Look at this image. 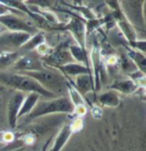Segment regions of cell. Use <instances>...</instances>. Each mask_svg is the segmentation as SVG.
<instances>
[{
  "instance_id": "1",
  "label": "cell",
  "mask_w": 146,
  "mask_h": 151,
  "mask_svg": "<svg viewBox=\"0 0 146 151\" xmlns=\"http://www.w3.org/2000/svg\"><path fill=\"white\" fill-rule=\"evenodd\" d=\"M0 85H3L5 88L10 87L14 88L15 91H19L25 93H36L40 94L42 99H45L59 98L53 93L45 90L36 81L27 77V76L19 74V73L0 72Z\"/></svg>"
},
{
  "instance_id": "2",
  "label": "cell",
  "mask_w": 146,
  "mask_h": 151,
  "mask_svg": "<svg viewBox=\"0 0 146 151\" xmlns=\"http://www.w3.org/2000/svg\"><path fill=\"white\" fill-rule=\"evenodd\" d=\"M19 74L31 78L41 85L45 90L51 91L57 96H65L67 80L58 70L48 67L41 71L33 72H19Z\"/></svg>"
},
{
  "instance_id": "3",
  "label": "cell",
  "mask_w": 146,
  "mask_h": 151,
  "mask_svg": "<svg viewBox=\"0 0 146 151\" xmlns=\"http://www.w3.org/2000/svg\"><path fill=\"white\" fill-rule=\"evenodd\" d=\"M42 99V98H41ZM39 99L35 107L28 115L25 116L24 121L30 122L35 120L36 118L45 116L49 114H55V113H73L74 111V106L68 96H59V98L53 99Z\"/></svg>"
},
{
  "instance_id": "4",
  "label": "cell",
  "mask_w": 146,
  "mask_h": 151,
  "mask_svg": "<svg viewBox=\"0 0 146 151\" xmlns=\"http://www.w3.org/2000/svg\"><path fill=\"white\" fill-rule=\"evenodd\" d=\"M0 24H2L8 31L24 32V33L30 34L31 36L38 32L31 21L23 16H18L14 13H8V14L0 16Z\"/></svg>"
},
{
  "instance_id": "5",
  "label": "cell",
  "mask_w": 146,
  "mask_h": 151,
  "mask_svg": "<svg viewBox=\"0 0 146 151\" xmlns=\"http://www.w3.org/2000/svg\"><path fill=\"white\" fill-rule=\"evenodd\" d=\"M31 35L24 32L5 31L0 34V53L18 52L25 43L30 39Z\"/></svg>"
},
{
  "instance_id": "6",
  "label": "cell",
  "mask_w": 146,
  "mask_h": 151,
  "mask_svg": "<svg viewBox=\"0 0 146 151\" xmlns=\"http://www.w3.org/2000/svg\"><path fill=\"white\" fill-rule=\"evenodd\" d=\"M61 31H67L71 35L73 40L77 45H79L82 49L87 51V46H86V28L84 20L80 17H71L68 23L65 24V26L60 28Z\"/></svg>"
},
{
  "instance_id": "7",
  "label": "cell",
  "mask_w": 146,
  "mask_h": 151,
  "mask_svg": "<svg viewBox=\"0 0 146 151\" xmlns=\"http://www.w3.org/2000/svg\"><path fill=\"white\" fill-rule=\"evenodd\" d=\"M26 96L25 93L19 91H15L13 94H11L7 104V117L8 123L11 128H16L18 122V113L22 106V102Z\"/></svg>"
},
{
  "instance_id": "8",
  "label": "cell",
  "mask_w": 146,
  "mask_h": 151,
  "mask_svg": "<svg viewBox=\"0 0 146 151\" xmlns=\"http://www.w3.org/2000/svg\"><path fill=\"white\" fill-rule=\"evenodd\" d=\"M43 65L53 69H57L59 67L65 66V65L71 64V63H76L74 59L72 58L71 54L69 53V51L67 49L64 50H59L56 49L54 50L49 56L44 57L41 59Z\"/></svg>"
},
{
  "instance_id": "9",
  "label": "cell",
  "mask_w": 146,
  "mask_h": 151,
  "mask_svg": "<svg viewBox=\"0 0 146 151\" xmlns=\"http://www.w3.org/2000/svg\"><path fill=\"white\" fill-rule=\"evenodd\" d=\"M12 69L16 72H33L41 71L44 69L41 59L32 55H20L18 60L12 66Z\"/></svg>"
},
{
  "instance_id": "10",
  "label": "cell",
  "mask_w": 146,
  "mask_h": 151,
  "mask_svg": "<svg viewBox=\"0 0 146 151\" xmlns=\"http://www.w3.org/2000/svg\"><path fill=\"white\" fill-rule=\"evenodd\" d=\"M67 82L72 86L73 88H76V91L81 96L84 98L89 93L94 91V83L93 77L91 75H80L74 78V81H72L69 78H66Z\"/></svg>"
},
{
  "instance_id": "11",
  "label": "cell",
  "mask_w": 146,
  "mask_h": 151,
  "mask_svg": "<svg viewBox=\"0 0 146 151\" xmlns=\"http://www.w3.org/2000/svg\"><path fill=\"white\" fill-rule=\"evenodd\" d=\"M56 70H58L59 72L61 73L62 75L65 78H71V77H77V76L80 75H91L92 76V73L89 70L87 67L84 66L82 64L79 63H71L68 65H65V66L59 67Z\"/></svg>"
},
{
  "instance_id": "12",
  "label": "cell",
  "mask_w": 146,
  "mask_h": 151,
  "mask_svg": "<svg viewBox=\"0 0 146 151\" xmlns=\"http://www.w3.org/2000/svg\"><path fill=\"white\" fill-rule=\"evenodd\" d=\"M72 133H74V132H73L72 129L71 121L70 122H66L65 124L62 126L60 131L58 132L57 136H56L55 140H54V144L52 148L50 149V151H61L62 148L65 146L67 141L71 137Z\"/></svg>"
},
{
  "instance_id": "13",
  "label": "cell",
  "mask_w": 146,
  "mask_h": 151,
  "mask_svg": "<svg viewBox=\"0 0 146 151\" xmlns=\"http://www.w3.org/2000/svg\"><path fill=\"white\" fill-rule=\"evenodd\" d=\"M139 88V86L131 79L115 81L110 86V90L115 91L116 93H120L124 94H133Z\"/></svg>"
},
{
  "instance_id": "14",
  "label": "cell",
  "mask_w": 146,
  "mask_h": 151,
  "mask_svg": "<svg viewBox=\"0 0 146 151\" xmlns=\"http://www.w3.org/2000/svg\"><path fill=\"white\" fill-rule=\"evenodd\" d=\"M116 26L118 27V30L120 31V33L122 34L124 39L128 43L138 40V36H137L135 28L128 22V21L125 20V18H124L123 16L116 21Z\"/></svg>"
},
{
  "instance_id": "15",
  "label": "cell",
  "mask_w": 146,
  "mask_h": 151,
  "mask_svg": "<svg viewBox=\"0 0 146 151\" xmlns=\"http://www.w3.org/2000/svg\"><path fill=\"white\" fill-rule=\"evenodd\" d=\"M67 50L69 51V53L71 54L72 58L74 59L76 63L84 65V66H86L91 71V64H90V60H89V55H88L87 51L82 49V48H81L79 45H77L76 43L69 46Z\"/></svg>"
},
{
  "instance_id": "16",
  "label": "cell",
  "mask_w": 146,
  "mask_h": 151,
  "mask_svg": "<svg viewBox=\"0 0 146 151\" xmlns=\"http://www.w3.org/2000/svg\"><path fill=\"white\" fill-rule=\"evenodd\" d=\"M40 99H41V96L36 93H27L22 102V106H21L19 113H18V119L23 116L28 115L29 113L32 111V109L35 107V106L37 104V102L39 101Z\"/></svg>"
},
{
  "instance_id": "17",
  "label": "cell",
  "mask_w": 146,
  "mask_h": 151,
  "mask_svg": "<svg viewBox=\"0 0 146 151\" xmlns=\"http://www.w3.org/2000/svg\"><path fill=\"white\" fill-rule=\"evenodd\" d=\"M97 101L99 104L106 107H116L119 106V96L118 93H116L115 91L109 90L107 91L100 93L97 98Z\"/></svg>"
},
{
  "instance_id": "18",
  "label": "cell",
  "mask_w": 146,
  "mask_h": 151,
  "mask_svg": "<svg viewBox=\"0 0 146 151\" xmlns=\"http://www.w3.org/2000/svg\"><path fill=\"white\" fill-rule=\"evenodd\" d=\"M42 43H45L44 33L41 31H38L36 34L32 35L30 37V39H29L20 49L22 50L23 52H32V51H35V49H36L39 45H41Z\"/></svg>"
},
{
  "instance_id": "19",
  "label": "cell",
  "mask_w": 146,
  "mask_h": 151,
  "mask_svg": "<svg viewBox=\"0 0 146 151\" xmlns=\"http://www.w3.org/2000/svg\"><path fill=\"white\" fill-rule=\"evenodd\" d=\"M127 57L132 61L136 69L140 71L143 74L146 72V57L143 54L134 51L132 49H128V53H127Z\"/></svg>"
},
{
  "instance_id": "20",
  "label": "cell",
  "mask_w": 146,
  "mask_h": 151,
  "mask_svg": "<svg viewBox=\"0 0 146 151\" xmlns=\"http://www.w3.org/2000/svg\"><path fill=\"white\" fill-rule=\"evenodd\" d=\"M20 52H3L0 53V71L5 70L15 64V62L20 57Z\"/></svg>"
},
{
  "instance_id": "21",
  "label": "cell",
  "mask_w": 146,
  "mask_h": 151,
  "mask_svg": "<svg viewBox=\"0 0 146 151\" xmlns=\"http://www.w3.org/2000/svg\"><path fill=\"white\" fill-rule=\"evenodd\" d=\"M66 90L68 91V94H69L68 98L70 101H71L74 107L78 106H86L87 101H86V99L76 91V88H73L68 82L66 83Z\"/></svg>"
},
{
  "instance_id": "22",
  "label": "cell",
  "mask_w": 146,
  "mask_h": 151,
  "mask_svg": "<svg viewBox=\"0 0 146 151\" xmlns=\"http://www.w3.org/2000/svg\"><path fill=\"white\" fill-rule=\"evenodd\" d=\"M128 45L130 46L132 50L137 51V52L145 55V53H146V41L145 40H139L138 39V40H136V41L129 42Z\"/></svg>"
},
{
  "instance_id": "23",
  "label": "cell",
  "mask_w": 146,
  "mask_h": 151,
  "mask_svg": "<svg viewBox=\"0 0 146 151\" xmlns=\"http://www.w3.org/2000/svg\"><path fill=\"white\" fill-rule=\"evenodd\" d=\"M35 51H36V53L38 54V55L41 56L42 58H44V57L49 56L54 51V49L50 45H48L47 43L45 42V43H42L41 45H39L38 47L35 49Z\"/></svg>"
},
{
  "instance_id": "24",
  "label": "cell",
  "mask_w": 146,
  "mask_h": 151,
  "mask_svg": "<svg viewBox=\"0 0 146 151\" xmlns=\"http://www.w3.org/2000/svg\"><path fill=\"white\" fill-rule=\"evenodd\" d=\"M15 140V134L10 131H0V144H10Z\"/></svg>"
},
{
  "instance_id": "25",
  "label": "cell",
  "mask_w": 146,
  "mask_h": 151,
  "mask_svg": "<svg viewBox=\"0 0 146 151\" xmlns=\"http://www.w3.org/2000/svg\"><path fill=\"white\" fill-rule=\"evenodd\" d=\"M8 13H14V14H21V15H25L24 13L20 12V11H17L15 9H12V8H9L5 5L0 3V16L2 15H5V14H8Z\"/></svg>"
},
{
  "instance_id": "26",
  "label": "cell",
  "mask_w": 146,
  "mask_h": 151,
  "mask_svg": "<svg viewBox=\"0 0 146 151\" xmlns=\"http://www.w3.org/2000/svg\"><path fill=\"white\" fill-rule=\"evenodd\" d=\"M71 125H72V129H73V132H77V131H80L81 129L83 127V121L81 118H76V119L72 120L71 121Z\"/></svg>"
},
{
  "instance_id": "27",
  "label": "cell",
  "mask_w": 146,
  "mask_h": 151,
  "mask_svg": "<svg viewBox=\"0 0 146 151\" xmlns=\"http://www.w3.org/2000/svg\"><path fill=\"white\" fill-rule=\"evenodd\" d=\"M73 113H75V114H76L77 116L80 118L81 116H83V115H85L86 113H87V107H86V106H75Z\"/></svg>"
},
{
  "instance_id": "28",
  "label": "cell",
  "mask_w": 146,
  "mask_h": 151,
  "mask_svg": "<svg viewBox=\"0 0 146 151\" xmlns=\"http://www.w3.org/2000/svg\"><path fill=\"white\" fill-rule=\"evenodd\" d=\"M91 114L94 118L98 119L102 116V109L97 106H91Z\"/></svg>"
},
{
  "instance_id": "29",
  "label": "cell",
  "mask_w": 146,
  "mask_h": 151,
  "mask_svg": "<svg viewBox=\"0 0 146 151\" xmlns=\"http://www.w3.org/2000/svg\"><path fill=\"white\" fill-rule=\"evenodd\" d=\"M106 62H107V64H109V65H114L117 63V58H116L114 55H110L107 57Z\"/></svg>"
},
{
  "instance_id": "30",
  "label": "cell",
  "mask_w": 146,
  "mask_h": 151,
  "mask_svg": "<svg viewBox=\"0 0 146 151\" xmlns=\"http://www.w3.org/2000/svg\"><path fill=\"white\" fill-rule=\"evenodd\" d=\"M50 141H51V138H49L46 142H45L44 146H43V148H42V150H41V151H48V146H49V144H50Z\"/></svg>"
},
{
  "instance_id": "31",
  "label": "cell",
  "mask_w": 146,
  "mask_h": 151,
  "mask_svg": "<svg viewBox=\"0 0 146 151\" xmlns=\"http://www.w3.org/2000/svg\"><path fill=\"white\" fill-rule=\"evenodd\" d=\"M5 31H7L6 30V28H5V27L2 25V24H0V34H2L3 33V32H5Z\"/></svg>"
},
{
  "instance_id": "32",
  "label": "cell",
  "mask_w": 146,
  "mask_h": 151,
  "mask_svg": "<svg viewBox=\"0 0 146 151\" xmlns=\"http://www.w3.org/2000/svg\"><path fill=\"white\" fill-rule=\"evenodd\" d=\"M5 88H5L3 85H0V93H2L3 91H5Z\"/></svg>"
},
{
  "instance_id": "33",
  "label": "cell",
  "mask_w": 146,
  "mask_h": 151,
  "mask_svg": "<svg viewBox=\"0 0 146 151\" xmlns=\"http://www.w3.org/2000/svg\"><path fill=\"white\" fill-rule=\"evenodd\" d=\"M1 146H3V144H0V148H1Z\"/></svg>"
},
{
  "instance_id": "34",
  "label": "cell",
  "mask_w": 146,
  "mask_h": 151,
  "mask_svg": "<svg viewBox=\"0 0 146 151\" xmlns=\"http://www.w3.org/2000/svg\"><path fill=\"white\" fill-rule=\"evenodd\" d=\"M0 101H1V96H0Z\"/></svg>"
}]
</instances>
